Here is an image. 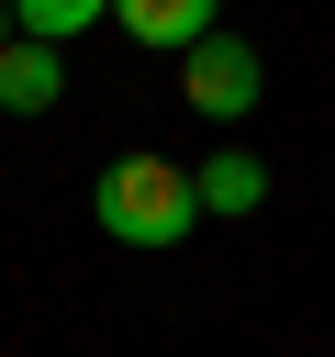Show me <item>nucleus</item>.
I'll use <instances>...</instances> for the list:
<instances>
[{
	"label": "nucleus",
	"mask_w": 335,
	"mask_h": 357,
	"mask_svg": "<svg viewBox=\"0 0 335 357\" xmlns=\"http://www.w3.org/2000/svg\"><path fill=\"white\" fill-rule=\"evenodd\" d=\"M112 22H123L134 45H156V56H190V45L223 22V0H112Z\"/></svg>",
	"instance_id": "nucleus-3"
},
{
	"label": "nucleus",
	"mask_w": 335,
	"mask_h": 357,
	"mask_svg": "<svg viewBox=\"0 0 335 357\" xmlns=\"http://www.w3.org/2000/svg\"><path fill=\"white\" fill-rule=\"evenodd\" d=\"M179 100H190V112H212V123H246V112H257V45L212 22V33L179 56Z\"/></svg>",
	"instance_id": "nucleus-2"
},
{
	"label": "nucleus",
	"mask_w": 335,
	"mask_h": 357,
	"mask_svg": "<svg viewBox=\"0 0 335 357\" xmlns=\"http://www.w3.org/2000/svg\"><path fill=\"white\" fill-rule=\"evenodd\" d=\"M67 45H45V33H11L0 45V112H56V89H67V67H56Z\"/></svg>",
	"instance_id": "nucleus-4"
},
{
	"label": "nucleus",
	"mask_w": 335,
	"mask_h": 357,
	"mask_svg": "<svg viewBox=\"0 0 335 357\" xmlns=\"http://www.w3.org/2000/svg\"><path fill=\"white\" fill-rule=\"evenodd\" d=\"M190 178H201V212H223V223H246V212L268 201V167H257L246 145H223V156H212V167H190Z\"/></svg>",
	"instance_id": "nucleus-5"
},
{
	"label": "nucleus",
	"mask_w": 335,
	"mask_h": 357,
	"mask_svg": "<svg viewBox=\"0 0 335 357\" xmlns=\"http://www.w3.org/2000/svg\"><path fill=\"white\" fill-rule=\"evenodd\" d=\"M11 33H22V22H11V0H0V45H11Z\"/></svg>",
	"instance_id": "nucleus-7"
},
{
	"label": "nucleus",
	"mask_w": 335,
	"mask_h": 357,
	"mask_svg": "<svg viewBox=\"0 0 335 357\" xmlns=\"http://www.w3.org/2000/svg\"><path fill=\"white\" fill-rule=\"evenodd\" d=\"M89 212H100V234H112V245H179V234L201 223V178L134 145V156H112V167H100Z\"/></svg>",
	"instance_id": "nucleus-1"
},
{
	"label": "nucleus",
	"mask_w": 335,
	"mask_h": 357,
	"mask_svg": "<svg viewBox=\"0 0 335 357\" xmlns=\"http://www.w3.org/2000/svg\"><path fill=\"white\" fill-rule=\"evenodd\" d=\"M11 22H22V33H45V45H67V33L112 22V0H11Z\"/></svg>",
	"instance_id": "nucleus-6"
}]
</instances>
